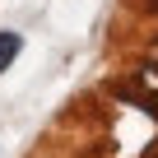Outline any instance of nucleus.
I'll list each match as a JSON object with an SVG mask.
<instances>
[{"mask_svg":"<svg viewBox=\"0 0 158 158\" xmlns=\"http://www.w3.org/2000/svg\"><path fill=\"white\" fill-rule=\"evenodd\" d=\"M19 51H23V37L19 33H0V70H10Z\"/></svg>","mask_w":158,"mask_h":158,"instance_id":"f257e3e1","label":"nucleus"}]
</instances>
